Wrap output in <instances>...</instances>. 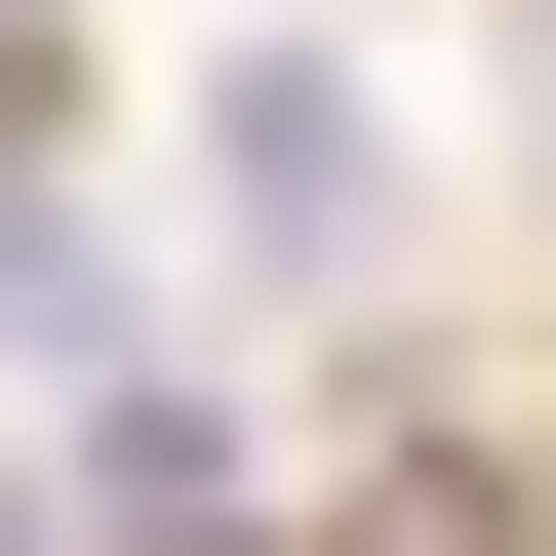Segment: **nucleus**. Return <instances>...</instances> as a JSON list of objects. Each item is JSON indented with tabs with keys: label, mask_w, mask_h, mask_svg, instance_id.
<instances>
[{
	"label": "nucleus",
	"mask_w": 556,
	"mask_h": 556,
	"mask_svg": "<svg viewBox=\"0 0 556 556\" xmlns=\"http://www.w3.org/2000/svg\"><path fill=\"white\" fill-rule=\"evenodd\" d=\"M160 239H199V318H397V278H438V80H397V0H199L160 40Z\"/></svg>",
	"instance_id": "nucleus-1"
},
{
	"label": "nucleus",
	"mask_w": 556,
	"mask_h": 556,
	"mask_svg": "<svg viewBox=\"0 0 556 556\" xmlns=\"http://www.w3.org/2000/svg\"><path fill=\"white\" fill-rule=\"evenodd\" d=\"M40 517H80V556H278V397L160 318V358H80V397H40Z\"/></svg>",
	"instance_id": "nucleus-2"
},
{
	"label": "nucleus",
	"mask_w": 556,
	"mask_h": 556,
	"mask_svg": "<svg viewBox=\"0 0 556 556\" xmlns=\"http://www.w3.org/2000/svg\"><path fill=\"white\" fill-rule=\"evenodd\" d=\"M318 556H556V477L477 438V397H358V438H318Z\"/></svg>",
	"instance_id": "nucleus-3"
},
{
	"label": "nucleus",
	"mask_w": 556,
	"mask_h": 556,
	"mask_svg": "<svg viewBox=\"0 0 556 556\" xmlns=\"http://www.w3.org/2000/svg\"><path fill=\"white\" fill-rule=\"evenodd\" d=\"M199 318V239H119V199H0V397H80V358H160Z\"/></svg>",
	"instance_id": "nucleus-4"
},
{
	"label": "nucleus",
	"mask_w": 556,
	"mask_h": 556,
	"mask_svg": "<svg viewBox=\"0 0 556 556\" xmlns=\"http://www.w3.org/2000/svg\"><path fill=\"white\" fill-rule=\"evenodd\" d=\"M80 160H160L119 119V0H0V199H80Z\"/></svg>",
	"instance_id": "nucleus-5"
},
{
	"label": "nucleus",
	"mask_w": 556,
	"mask_h": 556,
	"mask_svg": "<svg viewBox=\"0 0 556 556\" xmlns=\"http://www.w3.org/2000/svg\"><path fill=\"white\" fill-rule=\"evenodd\" d=\"M0 556H80V517H40V397H0Z\"/></svg>",
	"instance_id": "nucleus-6"
},
{
	"label": "nucleus",
	"mask_w": 556,
	"mask_h": 556,
	"mask_svg": "<svg viewBox=\"0 0 556 556\" xmlns=\"http://www.w3.org/2000/svg\"><path fill=\"white\" fill-rule=\"evenodd\" d=\"M517 239H556V80H517Z\"/></svg>",
	"instance_id": "nucleus-7"
},
{
	"label": "nucleus",
	"mask_w": 556,
	"mask_h": 556,
	"mask_svg": "<svg viewBox=\"0 0 556 556\" xmlns=\"http://www.w3.org/2000/svg\"><path fill=\"white\" fill-rule=\"evenodd\" d=\"M477 40H556V0H477Z\"/></svg>",
	"instance_id": "nucleus-8"
}]
</instances>
